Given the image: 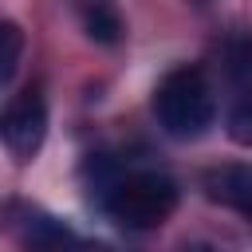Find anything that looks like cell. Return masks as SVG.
<instances>
[{
  "label": "cell",
  "instance_id": "cell-1",
  "mask_svg": "<svg viewBox=\"0 0 252 252\" xmlns=\"http://www.w3.org/2000/svg\"><path fill=\"white\" fill-rule=\"evenodd\" d=\"M98 209L126 232H150L177 209V181L161 169H114L102 165L98 181Z\"/></svg>",
  "mask_w": 252,
  "mask_h": 252
},
{
  "label": "cell",
  "instance_id": "cell-2",
  "mask_svg": "<svg viewBox=\"0 0 252 252\" xmlns=\"http://www.w3.org/2000/svg\"><path fill=\"white\" fill-rule=\"evenodd\" d=\"M154 114H158V126L177 142L201 138L217 114V94H213L209 75L189 63L173 67L154 91Z\"/></svg>",
  "mask_w": 252,
  "mask_h": 252
},
{
  "label": "cell",
  "instance_id": "cell-3",
  "mask_svg": "<svg viewBox=\"0 0 252 252\" xmlns=\"http://www.w3.org/2000/svg\"><path fill=\"white\" fill-rule=\"evenodd\" d=\"M0 134H4V146L16 161H28L39 146H43V134H47V102H43V91L39 87H24L8 110H4V122H0Z\"/></svg>",
  "mask_w": 252,
  "mask_h": 252
},
{
  "label": "cell",
  "instance_id": "cell-4",
  "mask_svg": "<svg viewBox=\"0 0 252 252\" xmlns=\"http://www.w3.org/2000/svg\"><path fill=\"white\" fill-rule=\"evenodd\" d=\"M217 71L228 91V102L252 98V32L248 28H232L217 43Z\"/></svg>",
  "mask_w": 252,
  "mask_h": 252
},
{
  "label": "cell",
  "instance_id": "cell-5",
  "mask_svg": "<svg viewBox=\"0 0 252 252\" xmlns=\"http://www.w3.org/2000/svg\"><path fill=\"white\" fill-rule=\"evenodd\" d=\"M201 189L209 201L240 213L252 224V165H217L201 177Z\"/></svg>",
  "mask_w": 252,
  "mask_h": 252
},
{
  "label": "cell",
  "instance_id": "cell-6",
  "mask_svg": "<svg viewBox=\"0 0 252 252\" xmlns=\"http://www.w3.org/2000/svg\"><path fill=\"white\" fill-rule=\"evenodd\" d=\"M16 228H20V240H24V244H32V248L83 244V236H75V232H71L63 220H55V217H47V213H39V209H20Z\"/></svg>",
  "mask_w": 252,
  "mask_h": 252
},
{
  "label": "cell",
  "instance_id": "cell-7",
  "mask_svg": "<svg viewBox=\"0 0 252 252\" xmlns=\"http://www.w3.org/2000/svg\"><path fill=\"white\" fill-rule=\"evenodd\" d=\"M0 43H4V51H0V83L8 87V83L16 79L20 55H24V35H20V28H16L12 20H4V28H0Z\"/></svg>",
  "mask_w": 252,
  "mask_h": 252
},
{
  "label": "cell",
  "instance_id": "cell-8",
  "mask_svg": "<svg viewBox=\"0 0 252 252\" xmlns=\"http://www.w3.org/2000/svg\"><path fill=\"white\" fill-rule=\"evenodd\" d=\"M224 130L236 146H252V98H232L224 106Z\"/></svg>",
  "mask_w": 252,
  "mask_h": 252
},
{
  "label": "cell",
  "instance_id": "cell-9",
  "mask_svg": "<svg viewBox=\"0 0 252 252\" xmlns=\"http://www.w3.org/2000/svg\"><path fill=\"white\" fill-rule=\"evenodd\" d=\"M87 32L98 39V43H114L118 35H122V20L114 16V8H106V4H91L87 8Z\"/></svg>",
  "mask_w": 252,
  "mask_h": 252
},
{
  "label": "cell",
  "instance_id": "cell-10",
  "mask_svg": "<svg viewBox=\"0 0 252 252\" xmlns=\"http://www.w3.org/2000/svg\"><path fill=\"white\" fill-rule=\"evenodd\" d=\"M193 4H209V0H193Z\"/></svg>",
  "mask_w": 252,
  "mask_h": 252
}]
</instances>
